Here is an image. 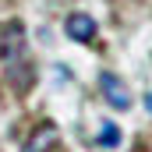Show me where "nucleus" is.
I'll list each match as a JSON object with an SVG mask.
<instances>
[{
    "mask_svg": "<svg viewBox=\"0 0 152 152\" xmlns=\"http://www.w3.org/2000/svg\"><path fill=\"white\" fill-rule=\"evenodd\" d=\"M21 50H25V28L18 21L4 25L0 28V60H14V57H21Z\"/></svg>",
    "mask_w": 152,
    "mask_h": 152,
    "instance_id": "nucleus-2",
    "label": "nucleus"
},
{
    "mask_svg": "<svg viewBox=\"0 0 152 152\" xmlns=\"http://www.w3.org/2000/svg\"><path fill=\"white\" fill-rule=\"evenodd\" d=\"M117 138H120V134H117V124H103L99 142H103V145H117Z\"/></svg>",
    "mask_w": 152,
    "mask_h": 152,
    "instance_id": "nucleus-5",
    "label": "nucleus"
},
{
    "mask_svg": "<svg viewBox=\"0 0 152 152\" xmlns=\"http://www.w3.org/2000/svg\"><path fill=\"white\" fill-rule=\"evenodd\" d=\"M145 110H149V113H152V92H149V96H145Z\"/></svg>",
    "mask_w": 152,
    "mask_h": 152,
    "instance_id": "nucleus-6",
    "label": "nucleus"
},
{
    "mask_svg": "<svg viewBox=\"0 0 152 152\" xmlns=\"http://www.w3.org/2000/svg\"><path fill=\"white\" fill-rule=\"evenodd\" d=\"M64 28H67V36L75 39V42H92V39H96V18H88V14H71V18L64 21Z\"/></svg>",
    "mask_w": 152,
    "mask_h": 152,
    "instance_id": "nucleus-4",
    "label": "nucleus"
},
{
    "mask_svg": "<svg viewBox=\"0 0 152 152\" xmlns=\"http://www.w3.org/2000/svg\"><path fill=\"white\" fill-rule=\"evenodd\" d=\"M99 88H103V99H106L113 110H127V106H131V92H127V85L117 75L103 71V75H99Z\"/></svg>",
    "mask_w": 152,
    "mask_h": 152,
    "instance_id": "nucleus-1",
    "label": "nucleus"
},
{
    "mask_svg": "<svg viewBox=\"0 0 152 152\" xmlns=\"http://www.w3.org/2000/svg\"><path fill=\"white\" fill-rule=\"evenodd\" d=\"M57 142H60V131H57L53 124H39L36 131L25 138L21 152H53V149H57Z\"/></svg>",
    "mask_w": 152,
    "mask_h": 152,
    "instance_id": "nucleus-3",
    "label": "nucleus"
}]
</instances>
